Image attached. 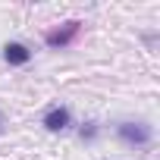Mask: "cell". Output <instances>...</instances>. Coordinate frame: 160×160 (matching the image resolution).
<instances>
[{"label":"cell","mask_w":160,"mask_h":160,"mask_svg":"<svg viewBox=\"0 0 160 160\" xmlns=\"http://www.w3.org/2000/svg\"><path fill=\"white\" fill-rule=\"evenodd\" d=\"M116 138L129 148H148L154 141V129L144 119H126V122L116 126Z\"/></svg>","instance_id":"1"},{"label":"cell","mask_w":160,"mask_h":160,"mask_svg":"<svg viewBox=\"0 0 160 160\" xmlns=\"http://www.w3.org/2000/svg\"><path fill=\"white\" fill-rule=\"evenodd\" d=\"M78 32H82V22L78 19H69V22H63L60 28H53V32H47V47H53V50H60V47H69L75 38H78Z\"/></svg>","instance_id":"2"},{"label":"cell","mask_w":160,"mask_h":160,"mask_svg":"<svg viewBox=\"0 0 160 160\" xmlns=\"http://www.w3.org/2000/svg\"><path fill=\"white\" fill-rule=\"evenodd\" d=\"M69 122H72V113H69V107H63V104H57V107H50V110L44 113V129H47V132H66Z\"/></svg>","instance_id":"3"},{"label":"cell","mask_w":160,"mask_h":160,"mask_svg":"<svg viewBox=\"0 0 160 160\" xmlns=\"http://www.w3.org/2000/svg\"><path fill=\"white\" fill-rule=\"evenodd\" d=\"M3 60H7L10 66H25V63L32 60V50H28V44H22V41H10V44H3Z\"/></svg>","instance_id":"4"},{"label":"cell","mask_w":160,"mask_h":160,"mask_svg":"<svg viewBox=\"0 0 160 160\" xmlns=\"http://www.w3.org/2000/svg\"><path fill=\"white\" fill-rule=\"evenodd\" d=\"M98 135H101V126L98 122H85L82 129H78V138H82V141H94Z\"/></svg>","instance_id":"5"}]
</instances>
